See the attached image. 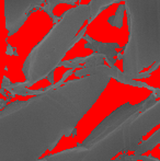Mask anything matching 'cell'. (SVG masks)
<instances>
[{
	"label": "cell",
	"mask_w": 160,
	"mask_h": 161,
	"mask_svg": "<svg viewBox=\"0 0 160 161\" xmlns=\"http://www.w3.org/2000/svg\"><path fill=\"white\" fill-rule=\"evenodd\" d=\"M158 124H160V100L120 125L125 140V151L136 150L141 138Z\"/></svg>",
	"instance_id": "277c9868"
},
{
	"label": "cell",
	"mask_w": 160,
	"mask_h": 161,
	"mask_svg": "<svg viewBox=\"0 0 160 161\" xmlns=\"http://www.w3.org/2000/svg\"><path fill=\"white\" fill-rule=\"evenodd\" d=\"M87 149L88 148L86 146L80 145V146H77L69 150H65L63 153L49 155L40 161H79L85 157Z\"/></svg>",
	"instance_id": "8992f818"
},
{
	"label": "cell",
	"mask_w": 160,
	"mask_h": 161,
	"mask_svg": "<svg viewBox=\"0 0 160 161\" xmlns=\"http://www.w3.org/2000/svg\"><path fill=\"white\" fill-rule=\"evenodd\" d=\"M128 36L123 54V72L119 81L147 87L134 81L146 68L160 64V0H125Z\"/></svg>",
	"instance_id": "7a4b0ae2"
},
{
	"label": "cell",
	"mask_w": 160,
	"mask_h": 161,
	"mask_svg": "<svg viewBox=\"0 0 160 161\" xmlns=\"http://www.w3.org/2000/svg\"><path fill=\"white\" fill-rule=\"evenodd\" d=\"M121 74L115 66L98 65L94 74L59 80L28 101L8 104L0 113V161H37L53 150Z\"/></svg>",
	"instance_id": "6da1fadb"
},
{
	"label": "cell",
	"mask_w": 160,
	"mask_h": 161,
	"mask_svg": "<svg viewBox=\"0 0 160 161\" xmlns=\"http://www.w3.org/2000/svg\"><path fill=\"white\" fill-rule=\"evenodd\" d=\"M159 144H160V129L157 130L150 138H148L146 142H144L143 144L139 145V146L136 148V150H135V155L130 156V158H132V159L141 158V156L144 155L146 151L150 150V149L154 148L156 145H159Z\"/></svg>",
	"instance_id": "52a82bcc"
},
{
	"label": "cell",
	"mask_w": 160,
	"mask_h": 161,
	"mask_svg": "<svg viewBox=\"0 0 160 161\" xmlns=\"http://www.w3.org/2000/svg\"><path fill=\"white\" fill-rule=\"evenodd\" d=\"M46 0H3L6 28L12 35L23 25L30 13Z\"/></svg>",
	"instance_id": "5b68a950"
},
{
	"label": "cell",
	"mask_w": 160,
	"mask_h": 161,
	"mask_svg": "<svg viewBox=\"0 0 160 161\" xmlns=\"http://www.w3.org/2000/svg\"><path fill=\"white\" fill-rule=\"evenodd\" d=\"M124 11H126L125 4H121L119 7L118 11L115 12L114 17H112V19H114V22H112V25L113 26H118V28H121L122 23H123V15H124Z\"/></svg>",
	"instance_id": "9c48e42d"
},
{
	"label": "cell",
	"mask_w": 160,
	"mask_h": 161,
	"mask_svg": "<svg viewBox=\"0 0 160 161\" xmlns=\"http://www.w3.org/2000/svg\"><path fill=\"white\" fill-rule=\"evenodd\" d=\"M120 0H91L89 2L90 7H91V10H92V15H91V19H89L88 23L92 21L93 19H96V17L103 10L105 9L107 7H109L110 4L114 3V2H118Z\"/></svg>",
	"instance_id": "ba28073f"
},
{
	"label": "cell",
	"mask_w": 160,
	"mask_h": 161,
	"mask_svg": "<svg viewBox=\"0 0 160 161\" xmlns=\"http://www.w3.org/2000/svg\"><path fill=\"white\" fill-rule=\"evenodd\" d=\"M90 4H78L67 10L55 25L33 47L22 67L25 87L48 77L62 64L67 52L75 45V40L88 19H91Z\"/></svg>",
	"instance_id": "3957f363"
}]
</instances>
